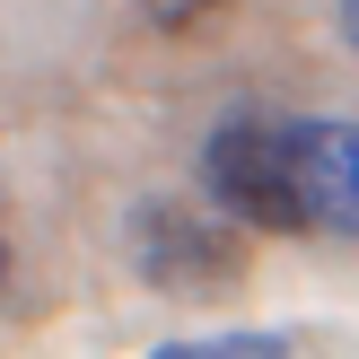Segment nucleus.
Returning a JSON list of instances; mask_svg holds the SVG:
<instances>
[{"instance_id":"nucleus-1","label":"nucleus","mask_w":359,"mask_h":359,"mask_svg":"<svg viewBox=\"0 0 359 359\" xmlns=\"http://www.w3.org/2000/svg\"><path fill=\"white\" fill-rule=\"evenodd\" d=\"M202 184L237 228H272V237L307 228V202L290 175V114H228L202 149Z\"/></svg>"},{"instance_id":"nucleus-2","label":"nucleus","mask_w":359,"mask_h":359,"mask_svg":"<svg viewBox=\"0 0 359 359\" xmlns=\"http://www.w3.org/2000/svg\"><path fill=\"white\" fill-rule=\"evenodd\" d=\"M132 272L149 290H175V298H210L228 280H245V237L237 219H202L184 202H140L132 210Z\"/></svg>"},{"instance_id":"nucleus-3","label":"nucleus","mask_w":359,"mask_h":359,"mask_svg":"<svg viewBox=\"0 0 359 359\" xmlns=\"http://www.w3.org/2000/svg\"><path fill=\"white\" fill-rule=\"evenodd\" d=\"M290 175L307 202V228L359 237V123H333V114L290 123Z\"/></svg>"},{"instance_id":"nucleus-4","label":"nucleus","mask_w":359,"mask_h":359,"mask_svg":"<svg viewBox=\"0 0 359 359\" xmlns=\"http://www.w3.org/2000/svg\"><path fill=\"white\" fill-rule=\"evenodd\" d=\"M140 359H290V333H193V342H158Z\"/></svg>"},{"instance_id":"nucleus-5","label":"nucleus","mask_w":359,"mask_h":359,"mask_svg":"<svg viewBox=\"0 0 359 359\" xmlns=\"http://www.w3.org/2000/svg\"><path fill=\"white\" fill-rule=\"evenodd\" d=\"M228 0H140V18L149 27H167V35H193V27H210Z\"/></svg>"},{"instance_id":"nucleus-6","label":"nucleus","mask_w":359,"mask_h":359,"mask_svg":"<svg viewBox=\"0 0 359 359\" xmlns=\"http://www.w3.org/2000/svg\"><path fill=\"white\" fill-rule=\"evenodd\" d=\"M342 27H351V44H359V0H342Z\"/></svg>"},{"instance_id":"nucleus-7","label":"nucleus","mask_w":359,"mask_h":359,"mask_svg":"<svg viewBox=\"0 0 359 359\" xmlns=\"http://www.w3.org/2000/svg\"><path fill=\"white\" fill-rule=\"evenodd\" d=\"M0 272H9V245H0Z\"/></svg>"}]
</instances>
